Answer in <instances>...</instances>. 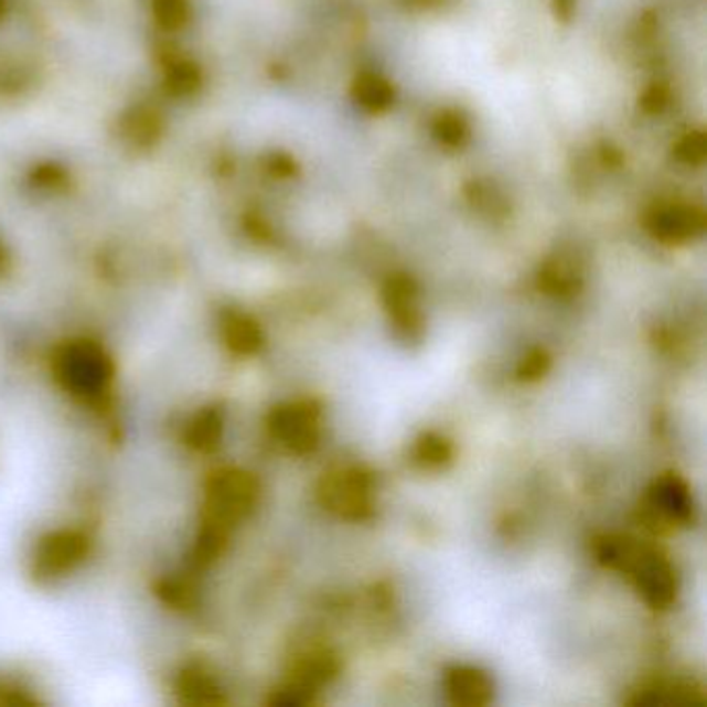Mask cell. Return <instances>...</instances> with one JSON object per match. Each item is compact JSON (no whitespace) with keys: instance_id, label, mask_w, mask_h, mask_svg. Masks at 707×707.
<instances>
[{"instance_id":"1","label":"cell","mask_w":707,"mask_h":707,"mask_svg":"<svg viewBox=\"0 0 707 707\" xmlns=\"http://www.w3.org/2000/svg\"><path fill=\"white\" fill-rule=\"evenodd\" d=\"M606 563L631 572L643 598L654 606L671 604L676 593L674 570L657 553L629 542H608L602 550Z\"/></svg>"},{"instance_id":"2","label":"cell","mask_w":707,"mask_h":707,"mask_svg":"<svg viewBox=\"0 0 707 707\" xmlns=\"http://www.w3.org/2000/svg\"><path fill=\"white\" fill-rule=\"evenodd\" d=\"M258 501V483L243 471H223L207 485L204 525L228 529L247 517Z\"/></svg>"},{"instance_id":"3","label":"cell","mask_w":707,"mask_h":707,"mask_svg":"<svg viewBox=\"0 0 707 707\" xmlns=\"http://www.w3.org/2000/svg\"><path fill=\"white\" fill-rule=\"evenodd\" d=\"M56 374L73 395L98 397L113 376V365L100 346L73 343L56 357Z\"/></svg>"},{"instance_id":"4","label":"cell","mask_w":707,"mask_h":707,"mask_svg":"<svg viewBox=\"0 0 707 707\" xmlns=\"http://www.w3.org/2000/svg\"><path fill=\"white\" fill-rule=\"evenodd\" d=\"M89 550V542L84 534L77 532H58L42 539L34 556L35 577L52 579L61 577L67 570H73Z\"/></svg>"},{"instance_id":"5","label":"cell","mask_w":707,"mask_h":707,"mask_svg":"<svg viewBox=\"0 0 707 707\" xmlns=\"http://www.w3.org/2000/svg\"><path fill=\"white\" fill-rule=\"evenodd\" d=\"M272 431L297 452L310 450L318 440V411L310 405H289L272 415Z\"/></svg>"},{"instance_id":"6","label":"cell","mask_w":707,"mask_h":707,"mask_svg":"<svg viewBox=\"0 0 707 707\" xmlns=\"http://www.w3.org/2000/svg\"><path fill=\"white\" fill-rule=\"evenodd\" d=\"M324 501L329 502L332 511H339L341 515L362 517L369 506V483L357 471L341 473L326 483Z\"/></svg>"},{"instance_id":"7","label":"cell","mask_w":707,"mask_h":707,"mask_svg":"<svg viewBox=\"0 0 707 707\" xmlns=\"http://www.w3.org/2000/svg\"><path fill=\"white\" fill-rule=\"evenodd\" d=\"M447 687L452 701L463 706H483L492 695L490 678L475 668H454L449 674Z\"/></svg>"},{"instance_id":"8","label":"cell","mask_w":707,"mask_h":707,"mask_svg":"<svg viewBox=\"0 0 707 707\" xmlns=\"http://www.w3.org/2000/svg\"><path fill=\"white\" fill-rule=\"evenodd\" d=\"M223 336L226 345L239 355H251L261 346V330L258 324L239 313H231L223 320Z\"/></svg>"},{"instance_id":"9","label":"cell","mask_w":707,"mask_h":707,"mask_svg":"<svg viewBox=\"0 0 707 707\" xmlns=\"http://www.w3.org/2000/svg\"><path fill=\"white\" fill-rule=\"evenodd\" d=\"M654 504L664 515H668L674 521H689L690 518L689 490L676 478H666L657 483L656 490H654Z\"/></svg>"},{"instance_id":"10","label":"cell","mask_w":707,"mask_h":707,"mask_svg":"<svg viewBox=\"0 0 707 707\" xmlns=\"http://www.w3.org/2000/svg\"><path fill=\"white\" fill-rule=\"evenodd\" d=\"M388 308H390V315H393L390 320L395 322V329L400 336H405L407 341H414L421 334V313L415 306L411 291L400 289V291L390 293Z\"/></svg>"},{"instance_id":"11","label":"cell","mask_w":707,"mask_h":707,"mask_svg":"<svg viewBox=\"0 0 707 707\" xmlns=\"http://www.w3.org/2000/svg\"><path fill=\"white\" fill-rule=\"evenodd\" d=\"M221 436H223V415L216 409H207L191 421L188 444L197 450L216 449Z\"/></svg>"},{"instance_id":"12","label":"cell","mask_w":707,"mask_h":707,"mask_svg":"<svg viewBox=\"0 0 707 707\" xmlns=\"http://www.w3.org/2000/svg\"><path fill=\"white\" fill-rule=\"evenodd\" d=\"M181 690H183L188 701H195V704H216V701H221L216 683L207 674L200 673V671L197 673H188L183 676Z\"/></svg>"},{"instance_id":"13","label":"cell","mask_w":707,"mask_h":707,"mask_svg":"<svg viewBox=\"0 0 707 707\" xmlns=\"http://www.w3.org/2000/svg\"><path fill=\"white\" fill-rule=\"evenodd\" d=\"M450 457V447L440 440V438H424L421 444H419V459L426 463V465H442L444 461H449Z\"/></svg>"},{"instance_id":"14","label":"cell","mask_w":707,"mask_h":707,"mask_svg":"<svg viewBox=\"0 0 707 707\" xmlns=\"http://www.w3.org/2000/svg\"><path fill=\"white\" fill-rule=\"evenodd\" d=\"M548 369V357L542 351H535L532 355H527V360L521 365V374L523 378L532 379L542 376Z\"/></svg>"}]
</instances>
